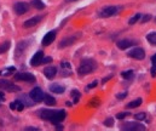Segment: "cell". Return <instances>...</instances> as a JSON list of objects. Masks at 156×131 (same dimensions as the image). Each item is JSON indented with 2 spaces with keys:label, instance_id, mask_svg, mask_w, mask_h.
Returning a JSON list of instances; mask_svg holds the SVG:
<instances>
[{
  "label": "cell",
  "instance_id": "cell-1",
  "mask_svg": "<svg viewBox=\"0 0 156 131\" xmlns=\"http://www.w3.org/2000/svg\"><path fill=\"white\" fill-rule=\"evenodd\" d=\"M39 116L44 120H48L52 124H58L63 121L67 116L65 110L58 109V110H51V109H41L39 110Z\"/></svg>",
  "mask_w": 156,
  "mask_h": 131
},
{
  "label": "cell",
  "instance_id": "cell-2",
  "mask_svg": "<svg viewBox=\"0 0 156 131\" xmlns=\"http://www.w3.org/2000/svg\"><path fill=\"white\" fill-rule=\"evenodd\" d=\"M96 68H97V62L95 60L86 58V60L81 61L80 67H79V69H77V73H79L80 75H86V74H90L91 72H93Z\"/></svg>",
  "mask_w": 156,
  "mask_h": 131
},
{
  "label": "cell",
  "instance_id": "cell-3",
  "mask_svg": "<svg viewBox=\"0 0 156 131\" xmlns=\"http://www.w3.org/2000/svg\"><path fill=\"white\" fill-rule=\"evenodd\" d=\"M121 10V8L120 6H105V8H103L101 11H99V17H103V18H105V17H111V16H114V15H116L119 11Z\"/></svg>",
  "mask_w": 156,
  "mask_h": 131
},
{
  "label": "cell",
  "instance_id": "cell-4",
  "mask_svg": "<svg viewBox=\"0 0 156 131\" xmlns=\"http://www.w3.org/2000/svg\"><path fill=\"white\" fill-rule=\"evenodd\" d=\"M0 89L5 90V91H9V92H18V91H21L20 86H17V85H15L11 81L5 80V79H0Z\"/></svg>",
  "mask_w": 156,
  "mask_h": 131
},
{
  "label": "cell",
  "instance_id": "cell-5",
  "mask_svg": "<svg viewBox=\"0 0 156 131\" xmlns=\"http://www.w3.org/2000/svg\"><path fill=\"white\" fill-rule=\"evenodd\" d=\"M121 129L122 130H126V131H142V130H145V126L140 123H134V121H128V123H125L121 125Z\"/></svg>",
  "mask_w": 156,
  "mask_h": 131
},
{
  "label": "cell",
  "instance_id": "cell-6",
  "mask_svg": "<svg viewBox=\"0 0 156 131\" xmlns=\"http://www.w3.org/2000/svg\"><path fill=\"white\" fill-rule=\"evenodd\" d=\"M15 80H18V81H28V83H35V77H34V74H32V73H24V72H22V73H17V74H15Z\"/></svg>",
  "mask_w": 156,
  "mask_h": 131
},
{
  "label": "cell",
  "instance_id": "cell-7",
  "mask_svg": "<svg viewBox=\"0 0 156 131\" xmlns=\"http://www.w3.org/2000/svg\"><path fill=\"white\" fill-rule=\"evenodd\" d=\"M127 55H128L131 58H134V60L140 61V60H144V57H145V51H144L142 47H134V49H132Z\"/></svg>",
  "mask_w": 156,
  "mask_h": 131
},
{
  "label": "cell",
  "instance_id": "cell-8",
  "mask_svg": "<svg viewBox=\"0 0 156 131\" xmlns=\"http://www.w3.org/2000/svg\"><path fill=\"white\" fill-rule=\"evenodd\" d=\"M29 97L34 101V102H41L44 100V92L40 87H34L30 92H29Z\"/></svg>",
  "mask_w": 156,
  "mask_h": 131
},
{
  "label": "cell",
  "instance_id": "cell-9",
  "mask_svg": "<svg viewBox=\"0 0 156 131\" xmlns=\"http://www.w3.org/2000/svg\"><path fill=\"white\" fill-rule=\"evenodd\" d=\"M14 10L17 15H24L26 12H28L29 6L26 3H16L15 6H14Z\"/></svg>",
  "mask_w": 156,
  "mask_h": 131
},
{
  "label": "cell",
  "instance_id": "cell-10",
  "mask_svg": "<svg viewBox=\"0 0 156 131\" xmlns=\"http://www.w3.org/2000/svg\"><path fill=\"white\" fill-rule=\"evenodd\" d=\"M77 35H70V37H68V38H64L63 40H61V43H59V47L61 49H63V47H67V46H70V45H73L76 40H77Z\"/></svg>",
  "mask_w": 156,
  "mask_h": 131
},
{
  "label": "cell",
  "instance_id": "cell-11",
  "mask_svg": "<svg viewBox=\"0 0 156 131\" xmlns=\"http://www.w3.org/2000/svg\"><path fill=\"white\" fill-rule=\"evenodd\" d=\"M136 44H137V41H136V40L122 39V40L117 41V47H119V49H121V50H126V49H128V47H131V46H133V45H136Z\"/></svg>",
  "mask_w": 156,
  "mask_h": 131
},
{
  "label": "cell",
  "instance_id": "cell-12",
  "mask_svg": "<svg viewBox=\"0 0 156 131\" xmlns=\"http://www.w3.org/2000/svg\"><path fill=\"white\" fill-rule=\"evenodd\" d=\"M55 39H56V31H51V32H48V33L44 37V39H42V45H44V46H47V45H50L51 43H53Z\"/></svg>",
  "mask_w": 156,
  "mask_h": 131
},
{
  "label": "cell",
  "instance_id": "cell-13",
  "mask_svg": "<svg viewBox=\"0 0 156 131\" xmlns=\"http://www.w3.org/2000/svg\"><path fill=\"white\" fill-rule=\"evenodd\" d=\"M42 57H44V52H42V51H38V52L32 57V60H30V64H32L33 67L39 66V64L41 63Z\"/></svg>",
  "mask_w": 156,
  "mask_h": 131
},
{
  "label": "cell",
  "instance_id": "cell-14",
  "mask_svg": "<svg viewBox=\"0 0 156 131\" xmlns=\"http://www.w3.org/2000/svg\"><path fill=\"white\" fill-rule=\"evenodd\" d=\"M41 20H42V16H35V17H32V18H29L28 21H26V22L23 23V26H24L26 28L34 27V26H36Z\"/></svg>",
  "mask_w": 156,
  "mask_h": 131
},
{
  "label": "cell",
  "instance_id": "cell-15",
  "mask_svg": "<svg viewBox=\"0 0 156 131\" xmlns=\"http://www.w3.org/2000/svg\"><path fill=\"white\" fill-rule=\"evenodd\" d=\"M44 74H45V77H46L47 79H53V78L56 77V74H57V68L53 67V66L46 67V68L44 69Z\"/></svg>",
  "mask_w": 156,
  "mask_h": 131
},
{
  "label": "cell",
  "instance_id": "cell-16",
  "mask_svg": "<svg viewBox=\"0 0 156 131\" xmlns=\"http://www.w3.org/2000/svg\"><path fill=\"white\" fill-rule=\"evenodd\" d=\"M50 91L53 92V93L61 95V93H63V92L65 91V87L62 86V85H59V84H51V85H50Z\"/></svg>",
  "mask_w": 156,
  "mask_h": 131
},
{
  "label": "cell",
  "instance_id": "cell-17",
  "mask_svg": "<svg viewBox=\"0 0 156 131\" xmlns=\"http://www.w3.org/2000/svg\"><path fill=\"white\" fill-rule=\"evenodd\" d=\"M10 108L12 110H20L21 112V110H23L24 104H23V102L21 100H16V101H14V102L10 103Z\"/></svg>",
  "mask_w": 156,
  "mask_h": 131
},
{
  "label": "cell",
  "instance_id": "cell-18",
  "mask_svg": "<svg viewBox=\"0 0 156 131\" xmlns=\"http://www.w3.org/2000/svg\"><path fill=\"white\" fill-rule=\"evenodd\" d=\"M44 101H45V103L47 104V106H55L56 104V100L51 96V95H44Z\"/></svg>",
  "mask_w": 156,
  "mask_h": 131
},
{
  "label": "cell",
  "instance_id": "cell-19",
  "mask_svg": "<svg viewBox=\"0 0 156 131\" xmlns=\"http://www.w3.org/2000/svg\"><path fill=\"white\" fill-rule=\"evenodd\" d=\"M32 5H33L35 9H38V10L45 9V4L41 2V0H32Z\"/></svg>",
  "mask_w": 156,
  "mask_h": 131
},
{
  "label": "cell",
  "instance_id": "cell-20",
  "mask_svg": "<svg viewBox=\"0 0 156 131\" xmlns=\"http://www.w3.org/2000/svg\"><path fill=\"white\" fill-rule=\"evenodd\" d=\"M146 40L152 44V45H156V32H152V33H149L146 35Z\"/></svg>",
  "mask_w": 156,
  "mask_h": 131
},
{
  "label": "cell",
  "instance_id": "cell-21",
  "mask_svg": "<svg viewBox=\"0 0 156 131\" xmlns=\"http://www.w3.org/2000/svg\"><path fill=\"white\" fill-rule=\"evenodd\" d=\"M140 104H142V98H137V100L129 102V103L127 104V108H137V107H139Z\"/></svg>",
  "mask_w": 156,
  "mask_h": 131
},
{
  "label": "cell",
  "instance_id": "cell-22",
  "mask_svg": "<svg viewBox=\"0 0 156 131\" xmlns=\"http://www.w3.org/2000/svg\"><path fill=\"white\" fill-rule=\"evenodd\" d=\"M10 49V41H5L0 44V54H4Z\"/></svg>",
  "mask_w": 156,
  "mask_h": 131
},
{
  "label": "cell",
  "instance_id": "cell-23",
  "mask_svg": "<svg viewBox=\"0 0 156 131\" xmlns=\"http://www.w3.org/2000/svg\"><path fill=\"white\" fill-rule=\"evenodd\" d=\"M121 75H122V78H125V79H128V80H129V79H132V78L134 77V72L129 69V70L122 72V73H121Z\"/></svg>",
  "mask_w": 156,
  "mask_h": 131
},
{
  "label": "cell",
  "instance_id": "cell-24",
  "mask_svg": "<svg viewBox=\"0 0 156 131\" xmlns=\"http://www.w3.org/2000/svg\"><path fill=\"white\" fill-rule=\"evenodd\" d=\"M70 95H71V97H74V103H77V101L80 98V92L77 90H73Z\"/></svg>",
  "mask_w": 156,
  "mask_h": 131
},
{
  "label": "cell",
  "instance_id": "cell-25",
  "mask_svg": "<svg viewBox=\"0 0 156 131\" xmlns=\"http://www.w3.org/2000/svg\"><path fill=\"white\" fill-rule=\"evenodd\" d=\"M140 17H142V15H140V14H137V15H134V16H133V17H132V18H131V20L128 21V23H129V25L132 26V25L137 23V22H138V20H139Z\"/></svg>",
  "mask_w": 156,
  "mask_h": 131
},
{
  "label": "cell",
  "instance_id": "cell-26",
  "mask_svg": "<svg viewBox=\"0 0 156 131\" xmlns=\"http://www.w3.org/2000/svg\"><path fill=\"white\" fill-rule=\"evenodd\" d=\"M146 118V114L144 113V112H140V113H137L136 115H134V119L136 120H144Z\"/></svg>",
  "mask_w": 156,
  "mask_h": 131
},
{
  "label": "cell",
  "instance_id": "cell-27",
  "mask_svg": "<svg viewBox=\"0 0 156 131\" xmlns=\"http://www.w3.org/2000/svg\"><path fill=\"white\" fill-rule=\"evenodd\" d=\"M113 124H114V119L113 118H108V119L104 120V125L105 126H113Z\"/></svg>",
  "mask_w": 156,
  "mask_h": 131
},
{
  "label": "cell",
  "instance_id": "cell-28",
  "mask_svg": "<svg viewBox=\"0 0 156 131\" xmlns=\"http://www.w3.org/2000/svg\"><path fill=\"white\" fill-rule=\"evenodd\" d=\"M51 62H52V58L51 57H42L40 64H46V63H51Z\"/></svg>",
  "mask_w": 156,
  "mask_h": 131
},
{
  "label": "cell",
  "instance_id": "cell-29",
  "mask_svg": "<svg viewBox=\"0 0 156 131\" xmlns=\"http://www.w3.org/2000/svg\"><path fill=\"white\" fill-rule=\"evenodd\" d=\"M128 114H129V113H127V112H122V113H119V114L116 115V118L121 120V119H123V118H126V116H127Z\"/></svg>",
  "mask_w": 156,
  "mask_h": 131
},
{
  "label": "cell",
  "instance_id": "cell-30",
  "mask_svg": "<svg viewBox=\"0 0 156 131\" xmlns=\"http://www.w3.org/2000/svg\"><path fill=\"white\" fill-rule=\"evenodd\" d=\"M126 96H127V92H120V93H117L116 97H117L119 100H122V98H125Z\"/></svg>",
  "mask_w": 156,
  "mask_h": 131
},
{
  "label": "cell",
  "instance_id": "cell-31",
  "mask_svg": "<svg viewBox=\"0 0 156 131\" xmlns=\"http://www.w3.org/2000/svg\"><path fill=\"white\" fill-rule=\"evenodd\" d=\"M150 18H151V16H150V15H145V16H143V18H142V22H143V23H144V22H148Z\"/></svg>",
  "mask_w": 156,
  "mask_h": 131
},
{
  "label": "cell",
  "instance_id": "cell-32",
  "mask_svg": "<svg viewBox=\"0 0 156 131\" xmlns=\"http://www.w3.org/2000/svg\"><path fill=\"white\" fill-rule=\"evenodd\" d=\"M97 84H98V81H97V80H95V81H92V83H91V84H90V85H89L87 87H89V89H92V87H96V86H97Z\"/></svg>",
  "mask_w": 156,
  "mask_h": 131
},
{
  "label": "cell",
  "instance_id": "cell-33",
  "mask_svg": "<svg viewBox=\"0 0 156 131\" xmlns=\"http://www.w3.org/2000/svg\"><path fill=\"white\" fill-rule=\"evenodd\" d=\"M62 68H70L69 62H62Z\"/></svg>",
  "mask_w": 156,
  "mask_h": 131
},
{
  "label": "cell",
  "instance_id": "cell-34",
  "mask_svg": "<svg viewBox=\"0 0 156 131\" xmlns=\"http://www.w3.org/2000/svg\"><path fill=\"white\" fill-rule=\"evenodd\" d=\"M151 62H152V64H155V66H156V54L151 57Z\"/></svg>",
  "mask_w": 156,
  "mask_h": 131
},
{
  "label": "cell",
  "instance_id": "cell-35",
  "mask_svg": "<svg viewBox=\"0 0 156 131\" xmlns=\"http://www.w3.org/2000/svg\"><path fill=\"white\" fill-rule=\"evenodd\" d=\"M26 130H32V131H34V130H39L38 127H35V126H29V127H27Z\"/></svg>",
  "mask_w": 156,
  "mask_h": 131
},
{
  "label": "cell",
  "instance_id": "cell-36",
  "mask_svg": "<svg viewBox=\"0 0 156 131\" xmlns=\"http://www.w3.org/2000/svg\"><path fill=\"white\" fill-rule=\"evenodd\" d=\"M4 98H5V95H4V92H3V91H0V100L3 101Z\"/></svg>",
  "mask_w": 156,
  "mask_h": 131
},
{
  "label": "cell",
  "instance_id": "cell-37",
  "mask_svg": "<svg viewBox=\"0 0 156 131\" xmlns=\"http://www.w3.org/2000/svg\"><path fill=\"white\" fill-rule=\"evenodd\" d=\"M111 77H113V75H109V77H108V78H104V79H103V80H102V83H107V81H108V80H109V79H110V78H111Z\"/></svg>",
  "mask_w": 156,
  "mask_h": 131
},
{
  "label": "cell",
  "instance_id": "cell-38",
  "mask_svg": "<svg viewBox=\"0 0 156 131\" xmlns=\"http://www.w3.org/2000/svg\"><path fill=\"white\" fill-rule=\"evenodd\" d=\"M151 75L152 77H156V69H154V68L151 69Z\"/></svg>",
  "mask_w": 156,
  "mask_h": 131
},
{
  "label": "cell",
  "instance_id": "cell-39",
  "mask_svg": "<svg viewBox=\"0 0 156 131\" xmlns=\"http://www.w3.org/2000/svg\"><path fill=\"white\" fill-rule=\"evenodd\" d=\"M67 3H73V2H76V0H65Z\"/></svg>",
  "mask_w": 156,
  "mask_h": 131
},
{
  "label": "cell",
  "instance_id": "cell-40",
  "mask_svg": "<svg viewBox=\"0 0 156 131\" xmlns=\"http://www.w3.org/2000/svg\"><path fill=\"white\" fill-rule=\"evenodd\" d=\"M0 101H2V100H0Z\"/></svg>",
  "mask_w": 156,
  "mask_h": 131
}]
</instances>
